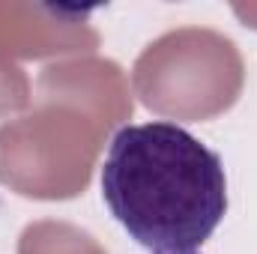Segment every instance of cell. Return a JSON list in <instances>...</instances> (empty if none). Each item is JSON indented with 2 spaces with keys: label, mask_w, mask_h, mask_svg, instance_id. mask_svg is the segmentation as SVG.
Returning <instances> with one entry per match:
<instances>
[{
  "label": "cell",
  "mask_w": 257,
  "mask_h": 254,
  "mask_svg": "<svg viewBox=\"0 0 257 254\" xmlns=\"http://www.w3.org/2000/svg\"><path fill=\"white\" fill-rule=\"evenodd\" d=\"M102 197L128 236L156 254L194 251L227 212L218 153L177 123L123 126L102 165Z\"/></svg>",
  "instance_id": "cell-1"
},
{
  "label": "cell",
  "mask_w": 257,
  "mask_h": 254,
  "mask_svg": "<svg viewBox=\"0 0 257 254\" xmlns=\"http://www.w3.org/2000/svg\"><path fill=\"white\" fill-rule=\"evenodd\" d=\"M168 254H197V251H168Z\"/></svg>",
  "instance_id": "cell-2"
}]
</instances>
